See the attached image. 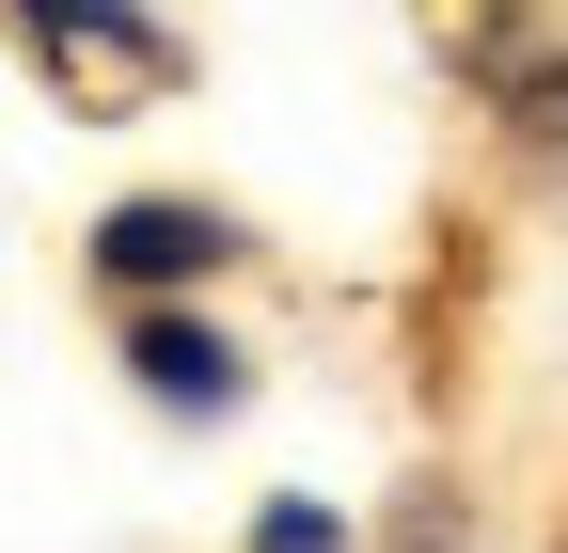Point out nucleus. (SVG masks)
I'll return each instance as SVG.
<instances>
[{
    "mask_svg": "<svg viewBox=\"0 0 568 553\" xmlns=\"http://www.w3.org/2000/svg\"><path fill=\"white\" fill-rule=\"evenodd\" d=\"M80 253H95V285H190V269L237 253V222H222V205H190V190H126Z\"/></svg>",
    "mask_w": 568,
    "mask_h": 553,
    "instance_id": "obj_1",
    "label": "nucleus"
},
{
    "mask_svg": "<svg viewBox=\"0 0 568 553\" xmlns=\"http://www.w3.org/2000/svg\"><path fill=\"white\" fill-rule=\"evenodd\" d=\"M32 63L63 95H159L174 80V32L159 17H32Z\"/></svg>",
    "mask_w": 568,
    "mask_h": 553,
    "instance_id": "obj_2",
    "label": "nucleus"
},
{
    "mask_svg": "<svg viewBox=\"0 0 568 553\" xmlns=\"http://www.w3.org/2000/svg\"><path fill=\"white\" fill-rule=\"evenodd\" d=\"M126 364H142L159 411H222V395H237V349H222L205 316H126Z\"/></svg>",
    "mask_w": 568,
    "mask_h": 553,
    "instance_id": "obj_3",
    "label": "nucleus"
},
{
    "mask_svg": "<svg viewBox=\"0 0 568 553\" xmlns=\"http://www.w3.org/2000/svg\"><path fill=\"white\" fill-rule=\"evenodd\" d=\"M253 553H332V506H268V522H253Z\"/></svg>",
    "mask_w": 568,
    "mask_h": 553,
    "instance_id": "obj_4",
    "label": "nucleus"
}]
</instances>
